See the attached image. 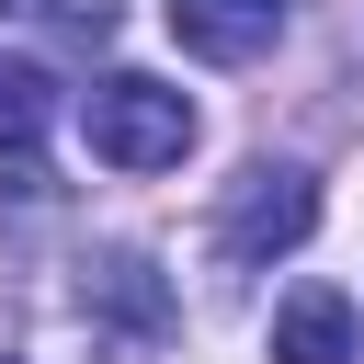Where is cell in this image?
Instances as JSON below:
<instances>
[{
    "instance_id": "52a82bcc",
    "label": "cell",
    "mask_w": 364,
    "mask_h": 364,
    "mask_svg": "<svg viewBox=\"0 0 364 364\" xmlns=\"http://www.w3.org/2000/svg\"><path fill=\"white\" fill-rule=\"evenodd\" d=\"M0 364H11V353H0Z\"/></svg>"
},
{
    "instance_id": "277c9868",
    "label": "cell",
    "mask_w": 364,
    "mask_h": 364,
    "mask_svg": "<svg viewBox=\"0 0 364 364\" xmlns=\"http://www.w3.org/2000/svg\"><path fill=\"white\" fill-rule=\"evenodd\" d=\"M171 46L205 68H250L284 46V0H171Z\"/></svg>"
},
{
    "instance_id": "3957f363",
    "label": "cell",
    "mask_w": 364,
    "mask_h": 364,
    "mask_svg": "<svg viewBox=\"0 0 364 364\" xmlns=\"http://www.w3.org/2000/svg\"><path fill=\"white\" fill-rule=\"evenodd\" d=\"M80 318L102 341V364H159V341H171V273L148 250H102L80 273Z\"/></svg>"
},
{
    "instance_id": "7a4b0ae2",
    "label": "cell",
    "mask_w": 364,
    "mask_h": 364,
    "mask_svg": "<svg viewBox=\"0 0 364 364\" xmlns=\"http://www.w3.org/2000/svg\"><path fill=\"white\" fill-rule=\"evenodd\" d=\"M307 228H318V182H307L296 159H250V171L228 182V205H216V262L262 273V262L307 250Z\"/></svg>"
},
{
    "instance_id": "8992f818",
    "label": "cell",
    "mask_w": 364,
    "mask_h": 364,
    "mask_svg": "<svg viewBox=\"0 0 364 364\" xmlns=\"http://www.w3.org/2000/svg\"><path fill=\"white\" fill-rule=\"evenodd\" d=\"M46 114H57L46 68H34V57H0V159H11L23 193H34V136H46Z\"/></svg>"
},
{
    "instance_id": "5b68a950",
    "label": "cell",
    "mask_w": 364,
    "mask_h": 364,
    "mask_svg": "<svg viewBox=\"0 0 364 364\" xmlns=\"http://www.w3.org/2000/svg\"><path fill=\"white\" fill-rule=\"evenodd\" d=\"M273 364H353V296L341 284H296L273 307Z\"/></svg>"
},
{
    "instance_id": "6da1fadb",
    "label": "cell",
    "mask_w": 364,
    "mask_h": 364,
    "mask_svg": "<svg viewBox=\"0 0 364 364\" xmlns=\"http://www.w3.org/2000/svg\"><path fill=\"white\" fill-rule=\"evenodd\" d=\"M80 136H91L102 171H182L193 159V102L171 80H148V68H114V80H91Z\"/></svg>"
}]
</instances>
